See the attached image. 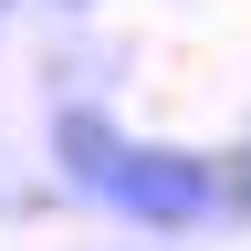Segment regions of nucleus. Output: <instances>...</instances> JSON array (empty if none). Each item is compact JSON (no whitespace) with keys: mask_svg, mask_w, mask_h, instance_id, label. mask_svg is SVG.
I'll return each instance as SVG.
<instances>
[{"mask_svg":"<svg viewBox=\"0 0 251 251\" xmlns=\"http://www.w3.org/2000/svg\"><path fill=\"white\" fill-rule=\"evenodd\" d=\"M230 168H241V178H230V188H241V209H251V147H241V157H230Z\"/></svg>","mask_w":251,"mask_h":251,"instance_id":"7ed1b4c3","label":"nucleus"},{"mask_svg":"<svg viewBox=\"0 0 251 251\" xmlns=\"http://www.w3.org/2000/svg\"><path fill=\"white\" fill-rule=\"evenodd\" d=\"M126 147H136V136H126L105 105H63V115H52V168H63L74 199H105V178H115Z\"/></svg>","mask_w":251,"mask_h":251,"instance_id":"f03ea898","label":"nucleus"},{"mask_svg":"<svg viewBox=\"0 0 251 251\" xmlns=\"http://www.w3.org/2000/svg\"><path fill=\"white\" fill-rule=\"evenodd\" d=\"M52 11H84V0H52Z\"/></svg>","mask_w":251,"mask_h":251,"instance_id":"20e7f679","label":"nucleus"},{"mask_svg":"<svg viewBox=\"0 0 251 251\" xmlns=\"http://www.w3.org/2000/svg\"><path fill=\"white\" fill-rule=\"evenodd\" d=\"M220 199H230V178H220L209 157L136 136V147L115 157V178H105V199H94V209H115L126 230H199V220H209Z\"/></svg>","mask_w":251,"mask_h":251,"instance_id":"f257e3e1","label":"nucleus"}]
</instances>
